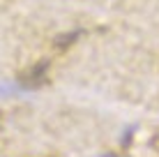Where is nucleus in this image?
<instances>
[{"label":"nucleus","instance_id":"1","mask_svg":"<svg viewBox=\"0 0 159 157\" xmlns=\"http://www.w3.org/2000/svg\"><path fill=\"white\" fill-rule=\"evenodd\" d=\"M46 72H48V62H37L35 67H30L21 76V85L23 88H37V85H42L46 81Z\"/></svg>","mask_w":159,"mask_h":157},{"label":"nucleus","instance_id":"2","mask_svg":"<svg viewBox=\"0 0 159 157\" xmlns=\"http://www.w3.org/2000/svg\"><path fill=\"white\" fill-rule=\"evenodd\" d=\"M79 39V32H67V35H60L58 39H56V46H60V48H67L69 44H72V42H76Z\"/></svg>","mask_w":159,"mask_h":157}]
</instances>
